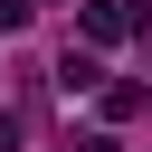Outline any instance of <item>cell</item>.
<instances>
[{"label": "cell", "mask_w": 152, "mask_h": 152, "mask_svg": "<svg viewBox=\"0 0 152 152\" xmlns=\"http://www.w3.org/2000/svg\"><path fill=\"white\" fill-rule=\"evenodd\" d=\"M133 28H152V0H86L76 10V38L86 48H124Z\"/></svg>", "instance_id": "cell-1"}, {"label": "cell", "mask_w": 152, "mask_h": 152, "mask_svg": "<svg viewBox=\"0 0 152 152\" xmlns=\"http://www.w3.org/2000/svg\"><path fill=\"white\" fill-rule=\"evenodd\" d=\"M95 104H104V124H133V114H142V104H152V86H104V95H95Z\"/></svg>", "instance_id": "cell-3"}, {"label": "cell", "mask_w": 152, "mask_h": 152, "mask_svg": "<svg viewBox=\"0 0 152 152\" xmlns=\"http://www.w3.org/2000/svg\"><path fill=\"white\" fill-rule=\"evenodd\" d=\"M76 152H114V133H76Z\"/></svg>", "instance_id": "cell-5"}, {"label": "cell", "mask_w": 152, "mask_h": 152, "mask_svg": "<svg viewBox=\"0 0 152 152\" xmlns=\"http://www.w3.org/2000/svg\"><path fill=\"white\" fill-rule=\"evenodd\" d=\"M57 86H66V95H104V57H95V48H66V57H57Z\"/></svg>", "instance_id": "cell-2"}, {"label": "cell", "mask_w": 152, "mask_h": 152, "mask_svg": "<svg viewBox=\"0 0 152 152\" xmlns=\"http://www.w3.org/2000/svg\"><path fill=\"white\" fill-rule=\"evenodd\" d=\"M0 152H19V114H10V104H0Z\"/></svg>", "instance_id": "cell-4"}]
</instances>
